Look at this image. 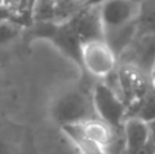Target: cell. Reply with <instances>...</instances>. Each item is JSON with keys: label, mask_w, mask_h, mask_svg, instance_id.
Segmentation results:
<instances>
[{"label": "cell", "mask_w": 155, "mask_h": 154, "mask_svg": "<svg viewBox=\"0 0 155 154\" xmlns=\"http://www.w3.org/2000/svg\"><path fill=\"white\" fill-rule=\"evenodd\" d=\"M95 85L82 82L64 92L52 105V117L60 127H70L97 119L93 104V87Z\"/></svg>", "instance_id": "obj_1"}, {"label": "cell", "mask_w": 155, "mask_h": 154, "mask_svg": "<svg viewBox=\"0 0 155 154\" xmlns=\"http://www.w3.org/2000/svg\"><path fill=\"white\" fill-rule=\"evenodd\" d=\"M93 104L97 119L109 126L112 130L123 128L124 122L127 120V106L121 97L102 81L95 82L93 87Z\"/></svg>", "instance_id": "obj_2"}, {"label": "cell", "mask_w": 155, "mask_h": 154, "mask_svg": "<svg viewBox=\"0 0 155 154\" xmlns=\"http://www.w3.org/2000/svg\"><path fill=\"white\" fill-rule=\"evenodd\" d=\"M117 75L121 87V98L127 106V119L134 117L147 90L151 87L148 76L132 64H121L117 67Z\"/></svg>", "instance_id": "obj_3"}, {"label": "cell", "mask_w": 155, "mask_h": 154, "mask_svg": "<svg viewBox=\"0 0 155 154\" xmlns=\"http://www.w3.org/2000/svg\"><path fill=\"white\" fill-rule=\"evenodd\" d=\"M117 57L104 40L83 44L82 48V71L83 75L102 79L117 68Z\"/></svg>", "instance_id": "obj_4"}, {"label": "cell", "mask_w": 155, "mask_h": 154, "mask_svg": "<svg viewBox=\"0 0 155 154\" xmlns=\"http://www.w3.org/2000/svg\"><path fill=\"white\" fill-rule=\"evenodd\" d=\"M140 0H106L98 5L104 32L120 29L136 19Z\"/></svg>", "instance_id": "obj_5"}, {"label": "cell", "mask_w": 155, "mask_h": 154, "mask_svg": "<svg viewBox=\"0 0 155 154\" xmlns=\"http://www.w3.org/2000/svg\"><path fill=\"white\" fill-rule=\"evenodd\" d=\"M68 22L76 32L82 44L104 40L105 32H104V26H102L98 5L82 7Z\"/></svg>", "instance_id": "obj_6"}, {"label": "cell", "mask_w": 155, "mask_h": 154, "mask_svg": "<svg viewBox=\"0 0 155 154\" xmlns=\"http://www.w3.org/2000/svg\"><path fill=\"white\" fill-rule=\"evenodd\" d=\"M127 51H134L135 53L132 60L127 62V64L137 67L147 76L153 74L155 68V35L137 37Z\"/></svg>", "instance_id": "obj_7"}, {"label": "cell", "mask_w": 155, "mask_h": 154, "mask_svg": "<svg viewBox=\"0 0 155 154\" xmlns=\"http://www.w3.org/2000/svg\"><path fill=\"white\" fill-rule=\"evenodd\" d=\"M124 154H134L148 143L147 123L137 117H129L123 124Z\"/></svg>", "instance_id": "obj_8"}, {"label": "cell", "mask_w": 155, "mask_h": 154, "mask_svg": "<svg viewBox=\"0 0 155 154\" xmlns=\"http://www.w3.org/2000/svg\"><path fill=\"white\" fill-rule=\"evenodd\" d=\"M136 37H137V26H136V19H135L134 22L120 27V29L105 33L104 41L112 49V52L117 57V60H120V57L124 55V52L135 42Z\"/></svg>", "instance_id": "obj_9"}, {"label": "cell", "mask_w": 155, "mask_h": 154, "mask_svg": "<svg viewBox=\"0 0 155 154\" xmlns=\"http://www.w3.org/2000/svg\"><path fill=\"white\" fill-rule=\"evenodd\" d=\"M136 26L137 37L155 35V0H140Z\"/></svg>", "instance_id": "obj_10"}, {"label": "cell", "mask_w": 155, "mask_h": 154, "mask_svg": "<svg viewBox=\"0 0 155 154\" xmlns=\"http://www.w3.org/2000/svg\"><path fill=\"white\" fill-rule=\"evenodd\" d=\"M134 117H137L144 123H148L155 119V89L153 86L147 90L143 100L140 101L139 108Z\"/></svg>", "instance_id": "obj_11"}, {"label": "cell", "mask_w": 155, "mask_h": 154, "mask_svg": "<svg viewBox=\"0 0 155 154\" xmlns=\"http://www.w3.org/2000/svg\"><path fill=\"white\" fill-rule=\"evenodd\" d=\"M23 33V29L11 21H0V46L10 44Z\"/></svg>", "instance_id": "obj_12"}, {"label": "cell", "mask_w": 155, "mask_h": 154, "mask_svg": "<svg viewBox=\"0 0 155 154\" xmlns=\"http://www.w3.org/2000/svg\"><path fill=\"white\" fill-rule=\"evenodd\" d=\"M147 127H148V141L155 147V119L147 123Z\"/></svg>", "instance_id": "obj_13"}, {"label": "cell", "mask_w": 155, "mask_h": 154, "mask_svg": "<svg viewBox=\"0 0 155 154\" xmlns=\"http://www.w3.org/2000/svg\"><path fill=\"white\" fill-rule=\"evenodd\" d=\"M155 153V147L153 146V145L148 142L147 145H146L144 147H142L140 150H137V152H135L134 154H154Z\"/></svg>", "instance_id": "obj_14"}, {"label": "cell", "mask_w": 155, "mask_h": 154, "mask_svg": "<svg viewBox=\"0 0 155 154\" xmlns=\"http://www.w3.org/2000/svg\"><path fill=\"white\" fill-rule=\"evenodd\" d=\"M10 19H11V12L0 7V21H10Z\"/></svg>", "instance_id": "obj_15"}, {"label": "cell", "mask_w": 155, "mask_h": 154, "mask_svg": "<svg viewBox=\"0 0 155 154\" xmlns=\"http://www.w3.org/2000/svg\"><path fill=\"white\" fill-rule=\"evenodd\" d=\"M0 154H10V147L2 138H0Z\"/></svg>", "instance_id": "obj_16"}, {"label": "cell", "mask_w": 155, "mask_h": 154, "mask_svg": "<svg viewBox=\"0 0 155 154\" xmlns=\"http://www.w3.org/2000/svg\"><path fill=\"white\" fill-rule=\"evenodd\" d=\"M72 2H76V3H80L83 5V0H72Z\"/></svg>", "instance_id": "obj_17"}, {"label": "cell", "mask_w": 155, "mask_h": 154, "mask_svg": "<svg viewBox=\"0 0 155 154\" xmlns=\"http://www.w3.org/2000/svg\"><path fill=\"white\" fill-rule=\"evenodd\" d=\"M154 154H155V153H154Z\"/></svg>", "instance_id": "obj_18"}]
</instances>
